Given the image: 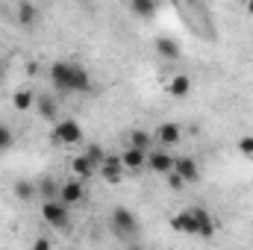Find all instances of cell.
<instances>
[{"instance_id":"1","label":"cell","mask_w":253,"mask_h":250,"mask_svg":"<svg viewBox=\"0 0 253 250\" xmlns=\"http://www.w3.org/2000/svg\"><path fill=\"white\" fill-rule=\"evenodd\" d=\"M50 83L56 94H88L91 91V74L83 65L74 62H53L50 65Z\"/></svg>"},{"instance_id":"2","label":"cell","mask_w":253,"mask_h":250,"mask_svg":"<svg viewBox=\"0 0 253 250\" xmlns=\"http://www.w3.org/2000/svg\"><path fill=\"white\" fill-rule=\"evenodd\" d=\"M171 230L183 233V236H197V239H212L215 236V221L209 215V209L203 206H189L183 212H177L171 218Z\"/></svg>"},{"instance_id":"3","label":"cell","mask_w":253,"mask_h":250,"mask_svg":"<svg viewBox=\"0 0 253 250\" xmlns=\"http://www.w3.org/2000/svg\"><path fill=\"white\" fill-rule=\"evenodd\" d=\"M112 230L121 239H135L138 236V218H135V212H129L126 206H115L112 209Z\"/></svg>"},{"instance_id":"4","label":"cell","mask_w":253,"mask_h":250,"mask_svg":"<svg viewBox=\"0 0 253 250\" xmlns=\"http://www.w3.org/2000/svg\"><path fill=\"white\" fill-rule=\"evenodd\" d=\"M50 138L56 144H80L83 141V126L74 118H59L53 124V129H50Z\"/></svg>"},{"instance_id":"5","label":"cell","mask_w":253,"mask_h":250,"mask_svg":"<svg viewBox=\"0 0 253 250\" xmlns=\"http://www.w3.org/2000/svg\"><path fill=\"white\" fill-rule=\"evenodd\" d=\"M42 218L53 227V230H65L71 224V209L65 206L62 200H44L42 203Z\"/></svg>"},{"instance_id":"6","label":"cell","mask_w":253,"mask_h":250,"mask_svg":"<svg viewBox=\"0 0 253 250\" xmlns=\"http://www.w3.org/2000/svg\"><path fill=\"white\" fill-rule=\"evenodd\" d=\"M153 141H156L162 150H168V147H177V144L183 141V126L174 124V121H168V124H159V126H156V132H153Z\"/></svg>"},{"instance_id":"7","label":"cell","mask_w":253,"mask_h":250,"mask_svg":"<svg viewBox=\"0 0 253 250\" xmlns=\"http://www.w3.org/2000/svg\"><path fill=\"white\" fill-rule=\"evenodd\" d=\"M174 174H177L186 186H191V183L200 180V168H197V162H194L191 156H177V159H174Z\"/></svg>"},{"instance_id":"8","label":"cell","mask_w":253,"mask_h":250,"mask_svg":"<svg viewBox=\"0 0 253 250\" xmlns=\"http://www.w3.org/2000/svg\"><path fill=\"white\" fill-rule=\"evenodd\" d=\"M174 159H177V156H171L168 150H150V153H147V168H150L153 174H165V177H168V174L174 171Z\"/></svg>"},{"instance_id":"9","label":"cell","mask_w":253,"mask_h":250,"mask_svg":"<svg viewBox=\"0 0 253 250\" xmlns=\"http://www.w3.org/2000/svg\"><path fill=\"white\" fill-rule=\"evenodd\" d=\"M59 200H62L68 209L77 206V203H83V200H85V188H83V183H80V180H68V183H62V186H59Z\"/></svg>"},{"instance_id":"10","label":"cell","mask_w":253,"mask_h":250,"mask_svg":"<svg viewBox=\"0 0 253 250\" xmlns=\"http://www.w3.org/2000/svg\"><path fill=\"white\" fill-rule=\"evenodd\" d=\"M36 109L44 121H56L59 118V100L53 94H36Z\"/></svg>"},{"instance_id":"11","label":"cell","mask_w":253,"mask_h":250,"mask_svg":"<svg viewBox=\"0 0 253 250\" xmlns=\"http://www.w3.org/2000/svg\"><path fill=\"white\" fill-rule=\"evenodd\" d=\"M97 171L103 174V180H106V183H118V180L124 177V165H121V156H109V153H106V159H103V165H100Z\"/></svg>"},{"instance_id":"12","label":"cell","mask_w":253,"mask_h":250,"mask_svg":"<svg viewBox=\"0 0 253 250\" xmlns=\"http://www.w3.org/2000/svg\"><path fill=\"white\" fill-rule=\"evenodd\" d=\"M121 165H124V171H141V168H147V153L135 150V147H126L121 153Z\"/></svg>"},{"instance_id":"13","label":"cell","mask_w":253,"mask_h":250,"mask_svg":"<svg viewBox=\"0 0 253 250\" xmlns=\"http://www.w3.org/2000/svg\"><path fill=\"white\" fill-rule=\"evenodd\" d=\"M168 94H171V97H177V100L189 97V94H191V77H189V74H174V77H171V83H168Z\"/></svg>"},{"instance_id":"14","label":"cell","mask_w":253,"mask_h":250,"mask_svg":"<svg viewBox=\"0 0 253 250\" xmlns=\"http://www.w3.org/2000/svg\"><path fill=\"white\" fill-rule=\"evenodd\" d=\"M71 171H74V174H77V180L83 183L85 177H91V174L97 171V165H94L85 153H80V156H74V159H71Z\"/></svg>"},{"instance_id":"15","label":"cell","mask_w":253,"mask_h":250,"mask_svg":"<svg viewBox=\"0 0 253 250\" xmlns=\"http://www.w3.org/2000/svg\"><path fill=\"white\" fill-rule=\"evenodd\" d=\"M156 53L159 56H165V59H180V44H177V39H171V36H159L156 39Z\"/></svg>"},{"instance_id":"16","label":"cell","mask_w":253,"mask_h":250,"mask_svg":"<svg viewBox=\"0 0 253 250\" xmlns=\"http://www.w3.org/2000/svg\"><path fill=\"white\" fill-rule=\"evenodd\" d=\"M12 106H15L18 112H30V109L36 106V91H30V88H18V91L12 94Z\"/></svg>"},{"instance_id":"17","label":"cell","mask_w":253,"mask_h":250,"mask_svg":"<svg viewBox=\"0 0 253 250\" xmlns=\"http://www.w3.org/2000/svg\"><path fill=\"white\" fill-rule=\"evenodd\" d=\"M126 141H129V147H135V150H144V153H150V132L147 129H132L129 135H126Z\"/></svg>"},{"instance_id":"18","label":"cell","mask_w":253,"mask_h":250,"mask_svg":"<svg viewBox=\"0 0 253 250\" xmlns=\"http://www.w3.org/2000/svg\"><path fill=\"white\" fill-rule=\"evenodd\" d=\"M18 21H21L24 27H36V21H39V6H33V3H18Z\"/></svg>"},{"instance_id":"19","label":"cell","mask_w":253,"mask_h":250,"mask_svg":"<svg viewBox=\"0 0 253 250\" xmlns=\"http://www.w3.org/2000/svg\"><path fill=\"white\" fill-rule=\"evenodd\" d=\"M129 12L138 15V18H153L156 15V3H150V0H132L129 3Z\"/></svg>"},{"instance_id":"20","label":"cell","mask_w":253,"mask_h":250,"mask_svg":"<svg viewBox=\"0 0 253 250\" xmlns=\"http://www.w3.org/2000/svg\"><path fill=\"white\" fill-rule=\"evenodd\" d=\"M36 194H39V186L36 183H30V180H18L15 183V197L18 200H33Z\"/></svg>"},{"instance_id":"21","label":"cell","mask_w":253,"mask_h":250,"mask_svg":"<svg viewBox=\"0 0 253 250\" xmlns=\"http://www.w3.org/2000/svg\"><path fill=\"white\" fill-rule=\"evenodd\" d=\"M12 144H15V132L9 129V124H3V121H0V153H6Z\"/></svg>"},{"instance_id":"22","label":"cell","mask_w":253,"mask_h":250,"mask_svg":"<svg viewBox=\"0 0 253 250\" xmlns=\"http://www.w3.org/2000/svg\"><path fill=\"white\" fill-rule=\"evenodd\" d=\"M39 191L44 194V200H59V186L53 180H42L39 183Z\"/></svg>"},{"instance_id":"23","label":"cell","mask_w":253,"mask_h":250,"mask_svg":"<svg viewBox=\"0 0 253 250\" xmlns=\"http://www.w3.org/2000/svg\"><path fill=\"white\" fill-rule=\"evenodd\" d=\"M83 153H85V156H88V159H91V162H94L97 168H100V165H103V159H106V153H103V147H97V144H88V147H85Z\"/></svg>"},{"instance_id":"24","label":"cell","mask_w":253,"mask_h":250,"mask_svg":"<svg viewBox=\"0 0 253 250\" xmlns=\"http://www.w3.org/2000/svg\"><path fill=\"white\" fill-rule=\"evenodd\" d=\"M239 153L253 156V135H242V138H239Z\"/></svg>"},{"instance_id":"25","label":"cell","mask_w":253,"mask_h":250,"mask_svg":"<svg viewBox=\"0 0 253 250\" xmlns=\"http://www.w3.org/2000/svg\"><path fill=\"white\" fill-rule=\"evenodd\" d=\"M33 250H53V245H50V239H44V236H42V239H36V242H33Z\"/></svg>"},{"instance_id":"26","label":"cell","mask_w":253,"mask_h":250,"mask_svg":"<svg viewBox=\"0 0 253 250\" xmlns=\"http://www.w3.org/2000/svg\"><path fill=\"white\" fill-rule=\"evenodd\" d=\"M168 186L174 188V191H180V188L186 186V183H183V180H180V177H177V174H174V171H171V174H168Z\"/></svg>"},{"instance_id":"27","label":"cell","mask_w":253,"mask_h":250,"mask_svg":"<svg viewBox=\"0 0 253 250\" xmlns=\"http://www.w3.org/2000/svg\"><path fill=\"white\" fill-rule=\"evenodd\" d=\"M245 12H248V15H253V0H248V3H245Z\"/></svg>"},{"instance_id":"28","label":"cell","mask_w":253,"mask_h":250,"mask_svg":"<svg viewBox=\"0 0 253 250\" xmlns=\"http://www.w3.org/2000/svg\"><path fill=\"white\" fill-rule=\"evenodd\" d=\"M126 250H144V248H126Z\"/></svg>"}]
</instances>
